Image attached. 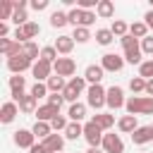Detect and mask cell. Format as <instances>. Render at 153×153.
I'll return each mask as SVG.
<instances>
[{"label":"cell","instance_id":"42","mask_svg":"<svg viewBox=\"0 0 153 153\" xmlns=\"http://www.w3.org/2000/svg\"><path fill=\"white\" fill-rule=\"evenodd\" d=\"M48 93H50V91H48V86H45L43 81H36V84L31 86V96H33L36 100H38V98H43V96H48Z\"/></svg>","mask_w":153,"mask_h":153},{"label":"cell","instance_id":"12","mask_svg":"<svg viewBox=\"0 0 153 153\" xmlns=\"http://www.w3.org/2000/svg\"><path fill=\"white\" fill-rule=\"evenodd\" d=\"M0 53L5 57H14V55H22L24 53V45L17 43V41H10V38H0Z\"/></svg>","mask_w":153,"mask_h":153},{"label":"cell","instance_id":"7","mask_svg":"<svg viewBox=\"0 0 153 153\" xmlns=\"http://www.w3.org/2000/svg\"><path fill=\"white\" fill-rule=\"evenodd\" d=\"M31 67H33V60H29L24 53L22 55H14V57H7V69L12 74H22V72H26Z\"/></svg>","mask_w":153,"mask_h":153},{"label":"cell","instance_id":"48","mask_svg":"<svg viewBox=\"0 0 153 153\" xmlns=\"http://www.w3.org/2000/svg\"><path fill=\"white\" fill-rule=\"evenodd\" d=\"M7 33H10V26H7V22H0V38H7Z\"/></svg>","mask_w":153,"mask_h":153},{"label":"cell","instance_id":"37","mask_svg":"<svg viewBox=\"0 0 153 153\" xmlns=\"http://www.w3.org/2000/svg\"><path fill=\"white\" fill-rule=\"evenodd\" d=\"M12 22L17 24V29H22L24 24H29V17H26V10H22V7H14V14H12Z\"/></svg>","mask_w":153,"mask_h":153},{"label":"cell","instance_id":"28","mask_svg":"<svg viewBox=\"0 0 153 153\" xmlns=\"http://www.w3.org/2000/svg\"><path fill=\"white\" fill-rule=\"evenodd\" d=\"M31 131H33V136H38V139H48V136L53 134V127H50V122H36V124L31 127Z\"/></svg>","mask_w":153,"mask_h":153},{"label":"cell","instance_id":"8","mask_svg":"<svg viewBox=\"0 0 153 153\" xmlns=\"http://www.w3.org/2000/svg\"><path fill=\"white\" fill-rule=\"evenodd\" d=\"M100 67L105 72H120L124 67V55H117V53H105L100 57Z\"/></svg>","mask_w":153,"mask_h":153},{"label":"cell","instance_id":"35","mask_svg":"<svg viewBox=\"0 0 153 153\" xmlns=\"http://www.w3.org/2000/svg\"><path fill=\"white\" fill-rule=\"evenodd\" d=\"M24 55L29 57V60H41V50H38V45L33 43V41H29V43H24Z\"/></svg>","mask_w":153,"mask_h":153},{"label":"cell","instance_id":"51","mask_svg":"<svg viewBox=\"0 0 153 153\" xmlns=\"http://www.w3.org/2000/svg\"><path fill=\"white\" fill-rule=\"evenodd\" d=\"M146 96H151V98H153V79H148V81H146Z\"/></svg>","mask_w":153,"mask_h":153},{"label":"cell","instance_id":"27","mask_svg":"<svg viewBox=\"0 0 153 153\" xmlns=\"http://www.w3.org/2000/svg\"><path fill=\"white\" fill-rule=\"evenodd\" d=\"M129 36L143 41V38L148 36V26H146V22H134V24H129Z\"/></svg>","mask_w":153,"mask_h":153},{"label":"cell","instance_id":"46","mask_svg":"<svg viewBox=\"0 0 153 153\" xmlns=\"http://www.w3.org/2000/svg\"><path fill=\"white\" fill-rule=\"evenodd\" d=\"M98 2H100V0H76V7L91 12V7H98Z\"/></svg>","mask_w":153,"mask_h":153},{"label":"cell","instance_id":"26","mask_svg":"<svg viewBox=\"0 0 153 153\" xmlns=\"http://www.w3.org/2000/svg\"><path fill=\"white\" fill-rule=\"evenodd\" d=\"M65 136H67L69 141H76L79 136H84V124H81V122H69L67 129H65Z\"/></svg>","mask_w":153,"mask_h":153},{"label":"cell","instance_id":"20","mask_svg":"<svg viewBox=\"0 0 153 153\" xmlns=\"http://www.w3.org/2000/svg\"><path fill=\"white\" fill-rule=\"evenodd\" d=\"M43 146H45L48 153H62V148H65V139H62L60 134H50L48 139H43Z\"/></svg>","mask_w":153,"mask_h":153},{"label":"cell","instance_id":"19","mask_svg":"<svg viewBox=\"0 0 153 153\" xmlns=\"http://www.w3.org/2000/svg\"><path fill=\"white\" fill-rule=\"evenodd\" d=\"M103 74H105V69H103L100 65H88V67L84 69V79H86L91 86H93V84H100Z\"/></svg>","mask_w":153,"mask_h":153},{"label":"cell","instance_id":"14","mask_svg":"<svg viewBox=\"0 0 153 153\" xmlns=\"http://www.w3.org/2000/svg\"><path fill=\"white\" fill-rule=\"evenodd\" d=\"M14 143L19 148H31V146H36V136H33L31 129H17L14 131Z\"/></svg>","mask_w":153,"mask_h":153},{"label":"cell","instance_id":"6","mask_svg":"<svg viewBox=\"0 0 153 153\" xmlns=\"http://www.w3.org/2000/svg\"><path fill=\"white\" fill-rule=\"evenodd\" d=\"M124 91H122V86H110L108 88V93H105V105L110 108V110H120V108H124Z\"/></svg>","mask_w":153,"mask_h":153},{"label":"cell","instance_id":"49","mask_svg":"<svg viewBox=\"0 0 153 153\" xmlns=\"http://www.w3.org/2000/svg\"><path fill=\"white\" fill-rule=\"evenodd\" d=\"M29 153H48V151H45V146H43V143H36V146H31V148H29Z\"/></svg>","mask_w":153,"mask_h":153},{"label":"cell","instance_id":"9","mask_svg":"<svg viewBox=\"0 0 153 153\" xmlns=\"http://www.w3.org/2000/svg\"><path fill=\"white\" fill-rule=\"evenodd\" d=\"M53 69H55V74L57 76H72L74 72H76V62L72 60V57H57L55 60V65H53Z\"/></svg>","mask_w":153,"mask_h":153},{"label":"cell","instance_id":"21","mask_svg":"<svg viewBox=\"0 0 153 153\" xmlns=\"http://www.w3.org/2000/svg\"><path fill=\"white\" fill-rule=\"evenodd\" d=\"M72 48H74V38H72V36H57V41H55V50H57L60 55H69Z\"/></svg>","mask_w":153,"mask_h":153},{"label":"cell","instance_id":"47","mask_svg":"<svg viewBox=\"0 0 153 153\" xmlns=\"http://www.w3.org/2000/svg\"><path fill=\"white\" fill-rule=\"evenodd\" d=\"M31 7H33L36 12H41V10L48 7V0H31Z\"/></svg>","mask_w":153,"mask_h":153},{"label":"cell","instance_id":"10","mask_svg":"<svg viewBox=\"0 0 153 153\" xmlns=\"http://www.w3.org/2000/svg\"><path fill=\"white\" fill-rule=\"evenodd\" d=\"M100 148L105 153H124V141L120 139V134H105Z\"/></svg>","mask_w":153,"mask_h":153},{"label":"cell","instance_id":"52","mask_svg":"<svg viewBox=\"0 0 153 153\" xmlns=\"http://www.w3.org/2000/svg\"><path fill=\"white\" fill-rule=\"evenodd\" d=\"M86 153H105V151H103V148H88Z\"/></svg>","mask_w":153,"mask_h":153},{"label":"cell","instance_id":"17","mask_svg":"<svg viewBox=\"0 0 153 153\" xmlns=\"http://www.w3.org/2000/svg\"><path fill=\"white\" fill-rule=\"evenodd\" d=\"M57 115H60V110L45 103V105H38V110H36V122H53Z\"/></svg>","mask_w":153,"mask_h":153},{"label":"cell","instance_id":"3","mask_svg":"<svg viewBox=\"0 0 153 153\" xmlns=\"http://www.w3.org/2000/svg\"><path fill=\"white\" fill-rule=\"evenodd\" d=\"M84 88H86V79H84V76H72V79L67 81V88L62 91V96H65V100H69V105H72V103H76V98L84 93Z\"/></svg>","mask_w":153,"mask_h":153},{"label":"cell","instance_id":"36","mask_svg":"<svg viewBox=\"0 0 153 153\" xmlns=\"http://www.w3.org/2000/svg\"><path fill=\"white\" fill-rule=\"evenodd\" d=\"M57 50H55V45H45V48H41V60H45V62H50V65H55V60H57Z\"/></svg>","mask_w":153,"mask_h":153},{"label":"cell","instance_id":"22","mask_svg":"<svg viewBox=\"0 0 153 153\" xmlns=\"http://www.w3.org/2000/svg\"><path fill=\"white\" fill-rule=\"evenodd\" d=\"M93 122H96L103 131H108V129L115 124V115H110V112H96V115H93Z\"/></svg>","mask_w":153,"mask_h":153},{"label":"cell","instance_id":"44","mask_svg":"<svg viewBox=\"0 0 153 153\" xmlns=\"http://www.w3.org/2000/svg\"><path fill=\"white\" fill-rule=\"evenodd\" d=\"M62 103H65V96H62V93H50V96H48V105H53V108L60 110Z\"/></svg>","mask_w":153,"mask_h":153},{"label":"cell","instance_id":"45","mask_svg":"<svg viewBox=\"0 0 153 153\" xmlns=\"http://www.w3.org/2000/svg\"><path fill=\"white\" fill-rule=\"evenodd\" d=\"M141 53L153 55V36H146V38L141 41Z\"/></svg>","mask_w":153,"mask_h":153},{"label":"cell","instance_id":"54","mask_svg":"<svg viewBox=\"0 0 153 153\" xmlns=\"http://www.w3.org/2000/svg\"><path fill=\"white\" fill-rule=\"evenodd\" d=\"M151 127H153V124H151Z\"/></svg>","mask_w":153,"mask_h":153},{"label":"cell","instance_id":"40","mask_svg":"<svg viewBox=\"0 0 153 153\" xmlns=\"http://www.w3.org/2000/svg\"><path fill=\"white\" fill-rule=\"evenodd\" d=\"M38 31H41V26H38L36 22H29V24H24V26H22V33L26 36V41H31L33 36H38Z\"/></svg>","mask_w":153,"mask_h":153},{"label":"cell","instance_id":"16","mask_svg":"<svg viewBox=\"0 0 153 153\" xmlns=\"http://www.w3.org/2000/svg\"><path fill=\"white\" fill-rule=\"evenodd\" d=\"M131 141H134L136 146L151 143V141H153V127H151V124H146V127H139V129L131 134Z\"/></svg>","mask_w":153,"mask_h":153},{"label":"cell","instance_id":"33","mask_svg":"<svg viewBox=\"0 0 153 153\" xmlns=\"http://www.w3.org/2000/svg\"><path fill=\"white\" fill-rule=\"evenodd\" d=\"M96 41H98L100 45H110V43L115 41V33H112L110 29H98V31H96Z\"/></svg>","mask_w":153,"mask_h":153},{"label":"cell","instance_id":"1","mask_svg":"<svg viewBox=\"0 0 153 153\" xmlns=\"http://www.w3.org/2000/svg\"><path fill=\"white\" fill-rule=\"evenodd\" d=\"M127 115H153V98L151 96H131L127 103Z\"/></svg>","mask_w":153,"mask_h":153},{"label":"cell","instance_id":"41","mask_svg":"<svg viewBox=\"0 0 153 153\" xmlns=\"http://www.w3.org/2000/svg\"><path fill=\"white\" fill-rule=\"evenodd\" d=\"M72 38H74V43H86V41L91 38V31L84 29V26H76L74 33H72Z\"/></svg>","mask_w":153,"mask_h":153},{"label":"cell","instance_id":"53","mask_svg":"<svg viewBox=\"0 0 153 153\" xmlns=\"http://www.w3.org/2000/svg\"><path fill=\"white\" fill-rule=\"evenodd\" d=\"M151 2H153V0H151Z\"/></svg>","mask_w":153,"mask_h":153},{"label":"cell","instance_id":"4","mask_svg":"<svg viewBox=\"0 0 153 153\" xmlns=\"http://www.w3.org/2000/svg\"><path fill=\"white\" fill-rule=\"evenodd\" d=\"M103 136H105L103 129H100L93 120H88V122L84 124V139L88 141L91 148H100V146H103Z\"/></svg>","mask_w":153,"mask_h":153},{"label":"cell","instance_id":"32","mask_svg":"<svg viewBox=\"0 0 153 153\" xmlns=\"http://www.w3.org/2000/svg\"><path fill=\"white\" fill-rule=\"evenodd\" d=\"M65 24H69V19H67V12H53L50 14V26H55V29H62Z\"/></svg>","mask_w":153,"mask_h":153},{"label":"cell","instance_id":"23","mask_svg":"<svg viewBox=\"0 0 153 153\" xmlns=\"http://www.w3.org/2000/svg\"><path fill=\"white\" fill-rule=\"evenodd\" d=\"M17 105H19L22 112H36V110H38V108H36V98H33L31 93H24V96L17 100Z\"/></svg>","mask_w":153,"mask_h":153},{"label":"cell","instance_id":"25","mask_svg":"<svg viewBox=\"0 0 153 153\" xmlns=\"http://www.w3.org/2000/svg\"><path fill=\"white\" fill-rule=\"evenodd\" d=\"M67 115H69V120H72V122H81V120L86 117V105H84V103H72Z\"/></svg>","mask_w":153,"mask_h":153},{"label":"cell","instance_id":"30","mask_svg":"<svg viewBox=\"0 0 153 153\" xmlns=\"http://www.w3.org/2000/svg\"><path fill=\"white\" fill-rule=\"evenodd\" d=\"M12 14H14V0H2L0 2V19L2 22L12 19Z\"/></svg>","mask_w":153,"mask_h":153},{"label":"cell","instance_id":"24","mask_svg":"<svg viewBox=\"0 0 153 153\" xmlns=\"http://www.w3.org/2000/svg\"><path fill=\"white\" fill-rule=\"evenodd\" d=\"M45 86H48V91H50V93H62V91L67 88L65 79H62V76H57V74H53V76L45 81Z\"/></svg>","mask_w":153,"mask_h":153},{"label":"cell","instance_id":"38","mask_svg":"<svg viewBox=\"0 0 153 153\" xmlns=\"http://www.w3.org/2000/svg\"><path fill=\"white\" fill-rule=\"evenodd\" d=\"M129 88H131V93H146V79L143 76H131L129 79Z\"/></svg>","mask_w":153,"mask_h":153},{"label":"cell","instance_id":"15","mask_svg":"<svg viewBox=\"0 0 153 153\" xmlns=\"http://www.w3.org/2000/svg\"><path fill=\"white\" fill-rule=\"evenodd\" d=\"M24 86H26V79H24L22 74L10 76V91H12V100H14V103L24 96Z\"/></svg>","mask_w":153,"mask_h":153},{"label":"cell","instance_id":"5","mask_svg":"<svg viewBox=\"0 0 153 153\" xmlns=\"http://www.w3.org/2000/svg\"><path fill=\"white\" fill-rule=\"evenodd\" d=\"M105 93H108V88H103L100 84H93V86L86 88V103H88L93 110H100V108L105 105Z\"/></svg>","mask_w":153,"mask_h":153},{"label":"cell","instance_id":"13","mask_svg":"<svg viewBox=\"0 0 153 153\" xmlns=\"http://www.w3.org/2000/svg\"><path fill=\"white\" fill-rule=\"evenodd\" d=\"M17 115H19V105H17L14 100L2 103V108H0V122H2V124L14 122V117H17Z\"/></svg>","mask_w":153,"mask_h":153},{"label":"cell","instance_id":"29","mask_svg":"<svg viewBox=\"0 0 153 153\" xmlns=\"http://www.w3.org/2000/svg\"><path fill=\"white\" fill-rule=\"evenodd\" d=\"M96 14H98V17H103V19H108V17H112V14H115V5H112L110 0H100V2H98V7H96Z\"/></svg>","mask_w":153,"mask_h":153},{"label":"cell","instance_id":"11","mask_svg":"<svg viewBox=\"0 0 153 153\" xmlns=\"http://www.w3.org/2000/svg\"><path fill=\"white\" fill-rule=\"evenodd\" d=\"M31 74L36 76V81H48L53 76V65L45 62V60H36L33 67H31Z\"/></svg>","mask_w":153,"mask_h":153},{"label":"cell","instance_id":"39","mask_svg":"<svg viewBox=\"0 0 153 153\" xmlns=\"http://www.w3.org/2000/svg\"><path fill=\"white\" fill-rule=\"evenodd\" d=\"M139 76H143L146 81L153 79V60H143V62L139 65Z\"/></svg>","mask_w":153,"mask_h":153},{"label":"cell","instance_id":"18","mask_svg":"<svg viewBox=\"0 0 153 153\" xmlns=\"http://www.w3.org/2000/svg\"><path fill=\"white\" fill-rule=\"evenodd\" d=\"M117 129H120L122 134H134V131L139 129V122H136L134 115H122V117L117 120Z\"/></svg>","mask_w":153,"mask_h":153},{"label":"cell","instance_id":"43","mask_svg":"<svg viewBox=\"0 0 153 153\" xmlns=\"http://www.w3.org/2000/svg\"><path fill=\"white\" fill-rule=\"evenodd\" d=\"M67 124H69V122H67V120H65L62 115H57V117H55V120L50 122V127H53L55 131H65V129H67Z\"/></svg>","mask_w":153,"mask_h":153},{"label":"cell","instance_id":"31","mask_svg":"<svg viewBox=\"0 0 153 153\" xmlns=\"http://www.w3.org/2000/svg\"><path fill=\"white\" fill-rule=\"evenodd\" d=\"M67 19H69V24H74V29L81 26V22H84V10H81V7H72V10L67 12Z\"/></svg>","mask_w":153,"mask_h":153},{"label":"cell","instance_id":"50","mask_svg":"<svg viewBox=\"0 0 153 153\" xmlns=\"http://www.w3.org/2000/svg\"><path fill=\"white\" fill-rule=\"evenodd\" d=\"M143 22H146V26H148V29H153V10H148V12H146Z\"/></svg>","mask_w":153,"mask_h":153},{"label":"cell","instance_id":"2","mask_svg":"<svg viewBox=\"0 0 153 153\" xmlns=\"http://www.w3.org/2000/svg\"><path fill=\"white\" fill-rule=\"evenodd\" d=\"M122 50H124V62L129 65H141V45H139V38L134 36H122Z\"/></svg>","mask_w":153,"mask_h":153},{"label":"cell","instance_id":"34","mask_svg":"<svg viewBox=\"0 0 153 153\" xmlns=\"http://www.w3.org/2000/svg\"><path fill=\"white\" fill-rule=\"evenodd\" d=\"M110 31H112L115 36H120V38H122V36H127V33H129V24H127V22H122V19H115V22H112V26H110Z\"/></svg>","mask_w":153,"mask_h":153}]
</instances>
